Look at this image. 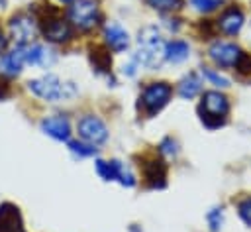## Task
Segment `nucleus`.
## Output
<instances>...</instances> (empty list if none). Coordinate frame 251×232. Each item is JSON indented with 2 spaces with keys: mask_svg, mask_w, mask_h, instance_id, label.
<instances>
[{
  "mask_svg": "<svg viewBox=\"0 0 251 232\" xmlns=\"http://www.w3.org/2000/svg\"><path fill=\"white\" fill-rule=\"evenodd\" d=\"M165 47L167 43L163 41L161 33L153 26H145L137 33V51H135V63L143 65L147 69H157L161 67L165 59Z\"/></svg>",
  "mask_w": 251,
  "mask_h": 232,
  "instance_id": "f257e3e1",
  "label": "nucleus"
},
{
  "mask_svg": "<svg viewBox=\"0 0 251 232\" xmlns=\"http://www.w3.org/2000/svg\"><path fill=\"white\" fill-rule=\"evenodd\" d=\"M27 90L31 94H35L37 98L47 100V102H57L61 98H71L76 94V88L73 83H63L53 73H47L43 77L27 81Z\"/></svg>",
  "mask_w": 251,
  "mask_h": 232,
  "instance_id": "f03ea898",
  "label": "nucleus"
},
{
  "mask_svg": "<svg viewBox=\"0 0 251 232\" xmlns=\"http://www.w3.org/2000/svg\"><path fill=\"white\" fill-rule=\"evenodd\" d=\"M227 112H229V100L226 94H222L220 90H208L202 94V100L198 104V114L208 130L224 126Z\"/></svg>",
  "mask_w": 251,
  "mask_h": 232,
  "instance_id": "7ed1b4c3",
  "label": "nucleus"
},
{
  "mask_svg": "<svg viewBox=\"0 0 251 232\" xmlns=\"http://www.w3.org/2000/svg\"><path fill=\"white\" fill-rule=\"evenodd\" d=\"M67 16H69V22L82 31H90L102 20L98 0H75L69 6Z\"/></svg>",
  "mask_w": 251,
  "mask_h": 232,
  "instance_id": "20e7f679",
  "label": "nucleus"
},
{
  "mask_svg": "<svg viewBox=\"0 0 251 232\" xmlns=\"http://www.w3.org/2000/svg\"><path fill=\"white\" fill-rule=\"evenodd\" d=\"M41 33L51 43H67L73 37V24L59 16L57 10H45L39 22Z\"/></svg>",
  "mask_w": 251,
  "mask_h": 232,
  "instance_id": "39448f33",
  "label": "nucleus"
},
{
  "mask_svg": "<svg viewBox=\"0 0 251 232\" xmlns=\"http://www.w3.org/2000/svg\"><path fill=\"white\" fill-rule=\"evenodd\" d=\"M173 94V87L169 83H151L143 88L141 96H139V104L143 108V112L147 116H155L159 110H163Z\"/></svg>",
  "mask_w": 251,
  "mask_h": 232,
  "instance_id": "423d86ee",
  "label": "nucleus"
},
{
  "mask_svg": "<svg viewBox=\"0 0 251 232\" xmlns=\"http://www.w3.org/2000/svg\"><path fill=\"white\" fill-rule=\"evenodd\" d=\"M8 28H10V35L16 41V45H29L37 33V22L27 12H20L12 16Z\"/></svg>",
  "mask_w": 251,
  "mask_h": 232,
  "instance_id": "0eeeda50",
  "label": "nucleus"
},
{
  "mask_svg": "<svg viewBox=\"0 0 251 232\" xmlns=\"http://www.w3.org/2000/svg\"><path fill=\"white\" fill-rule=\"evenodd\" d=\"M76 132L82 142H88L92 145H100L108 140L106 124L98 116H92V114H86L76 122Z\"/></svg>",
  "mask_w": 251,
  "mask_h": 232,
  "instance_id": "6e6552de",
  "label": "nucleus"
},
{
  "mask_svg": "<svg viewBox=\"0 0 251 232\" xmlns=\"http://www.w3.org/2000/svg\"><path fill=\"white\" fill-rule=\"evenodd\" d=\"M210 59L218 65V67H237V63L241 61V57L245 55V51L235 45V43H227V41H214L208 49Z\"/></svg>",
  "mask_w": 251,
  "mask_h": 232,
  "instance_id": "1a4fd4ad",
  "label": "nucleus"
},
{
  "mask_svg": "<svg viewBox=\"0 0 251 232\" xmlns=\"http://www.w3.org/2000/svg\"><path fill=\"white\" fill-rule=\"evenodd\" d=\"M143 179L151 189H163L167 185V163L157 157H149L141 165Z\"/></svg>",
  "mask_w": 251,
  "mask_h": 232,
  "instance_id": "9d476101",
  "label": "nucleus"
},
{
  "mask_svg": "<svg viewBox=\"0 0 251 232\" xmlns=\"http://www.w3.org/2000/svg\"><path fill=\"white\" fill-rule=\"evenodd\" d=\"M41 132L51 136L53 140L57 142H69V136H71V124L67 120V116L63 114H53V116H47L41 120Z\"/></svg>",
  "mask_w": 251,
  "mask_h": 232,
  "instance_id": "9b49d317",
  "label": "nucleus"
},
{
  "mask_svg": "<svg viewBox=\"0 0 251 232\" xmlns=\"http://www.w3.org/2000/svg\"><path fill=\"white\" fill-rule=\"evenodd\" d=\"M0 232H25L22 212L12 203L0 204Z\"/></svg>",
  "mask_w": 251,
  "mask_h": 232,
  "instance_id": "f8f14e48",
  "label": "nucleus"
},
{
  "mask_svg": "<svg viewBox=\"0 0 251 232\" xmlns=\"http://www.w3.org/2000/svg\"><path fill=\"white\" fill-rule=\"evenodd\" d=\"M216 24H218V29H222L226 35H237L245 24V16L239 8L231 6V8L222 12V16L218 18Z\"/></svg>",
  "mask_w": 251,
  "mask_h": 232,
  "instance_id": "ddd939ff",
  "label": "nucleus"
},
{
  "mask_svg": "<svg viewBox=\"0 0 251 232\" xmlns=\"http://www.w3.org/2000/svg\"><path fill=\"white\" fill-rule=\"evenodd\" d=\"M104 39H106L108 49H112V51H116V53L126 51L127 45H129V35H127V31H126L120 24H116V22H110V24L104 26Z\"/></svg>",
  "mask_w": 251,
  "mask_h": 232,
  "instance_id": "4468645a",
  "label": "nucleus"
},
{
  "mask_svg": "<svg viewBox=\"0 0 251 232\" xmlns=\"http://www.w3.org/2000/svg\"><path fill=\"white\" fill-rule=\"evenodd\" d=\"M24 59H25V65L49 67L55 61V51L39 43H29V45H24Z\"/></svg>",
  "mask_w": 251,
  "mask_h": 232,
  "instance_id": "2eb2a0df",
  "label": "nucleus"
},
{
  "mask_svg": "<svg viewBox=\"0 0 251 232\" xmlns=\"http://www.w3.org/2000/svg\"><path fill=\"white\" fill-rule=\"evenodd\" d=\"M25 65V59H24V45H16L10 53H4L0 55V69H2V75L6 77H16L22 73Z\"/></svg>",
  "mask_w": 251,
  "mask_h": 232,
  "instance_id": "dca6fc26",
  "label": "nucleus"
},
{
  "mask_svg": "<svg viewBox=\"0 0 251 232\" xmlns=\"http://www.w3.org/2000/svg\"><path fill=\"white\" fill-rule=\"evenodd\" d=\"M188 55H190V47H188V43L186 41H182V39H173V41H169L167 43V47H165V59L169 61V63H182V61H186L188 59Z\"/></svg>",
  "mask_w": 251,
  "mask_h": 232,
  "instance_id": "f3484780",
  "label": "nucleus"
},
{
  "mask_svg": "<svg viewBox=\"0 0 251 232\" xmlns=\"http://www.w3.org/2000/svg\"><path fill=\"white\" fill-rule=\"evenodd\" d=\"M90 63H92V67H94L96 73H108L110 67H112L110 51L106 47H100V45L90 47Z\"/></svg>",
  "mask_w": 251,
  "mask_h": 232,
  "instance_id": "a211bd4d",
  "label": "nucleus"
},
{
  "mask_svg": "<svg viewBox=\"0 0 251 232\" xmlns=\"http://www.w3.org/2000/svg\"><path fill=\"white\" fill-rule=\"evenodd\" d=\"M202 90V81L198 79L196 73H188L180 83H178V94L180 98H194L196 94H200Z\"/></svg>",
  "mask_w": 251,
  "mask_h": 232,
  "instance_id": "6ab92c4d",
  "label": "nucleus"
},
{
  "mask_svg": "<svg viewBox=\"0 0 251 232\" xmlns=\"http://www.w3.org/2000/svg\"><path fill=\"white\" fill-rule=\"evenodd\" d=\"M114 167H116V181L120 185H124V187H133L135 185V175L131 173V169L126 163L114 159Z\"/></svg>",
  "mask_w": 251,
  "mask_h": 232,
  "instance_id": "aec40b11",
  "label": "nucleus"
},
{
  "mask_svg": "<svg viewBox=\"0 0 251 232\" xmlns=\"http://www.w3.org/2000/svg\"><path fill=\"white\" fill-rule=\"evenodd\" d=\"M145 4L157 12H176L184 6V0H145Z\"/></svg>",
  "mask_w": 251,
  "mask_h": 232,
  "instance_id": "412c9836",
  "label": "nucleus"
},
{
  "mask_svg": "<svg viewBox=\"0 0 251 232\" xmlns=\"http://www.w3.org/2000/svg\"><path fill=\"white\" fill-rule=\"evenodd\" d=\"M69 149L78 157H92L98 153V147L88 142H69Z\"/></svg>",
  "mask_w": 251,
  "mask_h": 232,
  "instance_id": "4be33fe9",
  "label": "nucleus"
},
{
  "mask_svg": "<svg viewBox=\"0 0 251 232\" xmlns=\"http://www.w3.org/2000/svg\"><path fill=\"white\" fill-rule=\"evenodd\" d=\"M94 167H96V173H98L104 181H116V167H114V159H112V161L96 159Z\"/></svg>",
  "mask_w": 251,
  "mask_h": 232,
  "instance_id": "5701e85b",
  "label": "nucleus"
},
{
  "mask_svg": "<svg viewBox=\"0 0 251 232\" xmlns=\"http://www.w3.org/2000/svg\"><path fill=\"white\" fill-rule=\"evenodd\" d=\"M202 77H204L208 83H212L214 87H218V88H227V87H229V81H227L226 77H222L220 73H216L214 69L204 67V69H202Z\"/></svg>",
  "mask_w": 251,
  "mask_h": 232,
  "instance_id": "b1692460",
  "label": "nucleus"
},
{
  "mask_svg": "<svg viewBox=\"0 0 251 232\" xmlns=\"http://www.w3.org/2000/svg\"><path fill=\"white\" fill-rule=\"evenodd\" d=\"M159 153L165 155V157H175V155L178 153V144H176V140L165 138V140L159 144Z\"/></svg>",
  "mask_w": 251,
  "mask_h": 232,
  "instance_id": "393cba45",
  "label": "nucleus"
},
{
  "mask_svg": "<svg viewBox=\"0 0 251 232\" xmlns=\"http://www.w3.org/2000/svg\"><path fill=\"white\" fill-rule=\"evenodd\" d=\"M237 214L247 226H251V195L237 203Z\"/></svg>",
  "mask_w": 251,
  "mask_h": 232,
  "instance_id": "a878e982",
  "label": "nucleus"
},
{
  "mask_svg": "<svg viewBox=\"0 0 251 232\" xmlns=\"http://www.w3.org/2000/svg\"><path fill=\"white\" fill-rule=\"evenodd\" d=\"M206 220L210 224V230L212 232H218L222 228V222H224V212L222 208H212L208 214H206Z\"/></svg>",
  "mask_w": 251,
  "mask_h": 232,
  "instance_id": "bb28decb",
  "label": "nucleus"
},
{
  "mask_svg": "<svg viewBox=\"0 0 251 232\" xmlns=\"http://www.w3.org/2000/svg\"><path fill=\"white\" fill-rule=\"evenodd\" d=\"M190 4H192L194 10H198L202 14H208V12H214L222 4V0H190Z\"/></svg>",
  "mask_w": 251,
  "mask_h": 232,
  "instance_id": "cd10ccee",
  "label": "nucleus"
},
{
  "mask_svg": "<svg viewBox=\"0 0 251 232\" xmlns=\"http://www.w3.org/2000/svg\"><path fill=\"white\" fill-rule=\"evenodd\" d=\"M8 79L10 77L0 75V100H6L10 96V92H12V87H10V81Z\"/></svg>",
  "mask_w": 251,
  "mask_h": 232,
  "instance_id": "c85d7f7f",
  "label": "nucleus"
},
{
  "mask_svg": "<svg viewBox=\"0 0 251 232\" xmlns=\"http://www.w3.org/2000/svg\"><path fill=\"white\" fill-rule=\"evenodd\" d=\"M6 47H8V37H6L4 29H2V26H0V55H4Z\"/></svg>",
  "mask_w": 251,
  "mask_h": 232,
  "instance_id": "c756f323",
  "label": "nucleus"
},
{
  "mask_svg": "<svg viewBox=\"0 0 251 232\" xmlns=\"http://www.w3.org/2000/svg\"><path fill=\"white\" fill-rule=\"evenodd\" d=\"M6 2H8V0H0V8H4V6H6Z\"/></svg>",
  "mask_w": 251,
  "mask_h": 232,
  "instance_id": "7c9ffc66",
  "label": "nucleus"
},
{
  "mask_svg": "<svg viewBox=\"0 0 251 232\" xmlns=\"http://www.w3.org/2000/svg\"><path fill=\"white\" fill-rule=\"evenodd\" d=\"M57 2H63V4H67V2H75V0H57Z\"/></svg>",
  "mask_w": 251,
  "mask_h": 232,
  "instance_id": "2f4dec72",
  "label": "nucleus"
}]
</instances>
